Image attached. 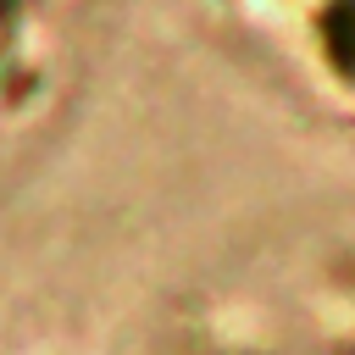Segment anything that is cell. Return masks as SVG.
<instances>
[{"label":"cell","instance_id":"obj_1","mask_svg":"<svg viewBox=\"0 0 355 355\" xmlns=\"http://www.w3.org/2000/svg\"><path fill=\"white\" fill-rule=\"evenodd\" d=\"M327 44H333V55H338L344 67H355V6L333 11V22H327Z\"/></svg>","mask_w":355,"mask_h":355}]
</instances>
